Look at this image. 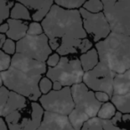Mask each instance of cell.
<instances>
[{
    "instance_id": "obj_9",
    "label": "cell",
    "mask_w": 130,
    "mask_h": 130,
    "mask_svg": "<svg viewBox=\"0 0 130 130\" xmlns=\"http://www.w3.org/2000/svg\"><path fill=\"white\" fill-rule=\"evenodd\" d=\"M80 14L83 19V25L87 35L93 38V41L97 42L103 40L110 34L111 29L103 12L92 13L85 8L79 9Z\"/></svg>"
},
{
    "instance_id": "obj_34",
    "label": "cell",
    "mask_w": 130,
    "mask_h": 130,
    "mask_svg": "<svg viewBox=\"0 0 130 130\" xmlns=\"http://www.w3.org/2000/svg\"><path fill=\"white\" fill-rule=\"evenodd\" d=\"M101 1L103 4V12L109 10L116 2H117V0H101Z\"/></svg>"
},
{
    "instance_id": "obj_13",
    "label": "cell",
    "mask_w": 130,
    "mask_h": 130,
    "mask_svg": "<svg viewBox=\"0 0 130 130\" xmlns=\"http://www.w3.org/2000/svg\"><path fill=\"white\" fill-rule=\"evenodd\" d=\"M31 111L29 117H23L22 120L23 130H37L41 125L45 111L41 104L37 102H32L30 104Z\"/></svg>"
},
{
    "instance_id": "obj_31",
    "label": "cell",
    "mask_w": 130,
    "mask_h": 130,
    "mask_svg": "<svg viewBox=\"0 0 130 130\" xmlns=\"http://www.w3.org/2000/svg\"><path fill=\"white\" fill-rule=\"evenodd\" d=\"M10 94V90L5 86H2L0 88V107L4 106L8 99Z\"/></svg>"
},
{
    "instance_id": "obj_24",
    "label": "cell",
    "mask_w": 130,
    "mask_h": 130,
    "mask_svg": "<svg viewBox=\"0 0 130 130\" xmlns=\"http://www.w3.org/2000/svg\"><path fill=\"white\" fill-rule=\"evenodd\" d=\"M87 0H54L57 6L65 9H80Z\"/></svg>"
},
{
    "instance_id": "obj_32",
    "label": "cell",
    "mask_w": 130,
    "mask_h": 130,
    "mask_svg": "<svg viewBox=\"0 0 130 130\" xmlns=\"http://www.w3.org/2000/svg\"><path fill=\"white\" fill-rule=\"evenodd\" d=\"M60 60H61V56L58 53H55V54H52L50 56L48 57L46 61V64L48 65L49 67L54 68L55 67L56 65L59 63Z\"/></svg>"
},
{
    "instance_id": "obj_38",
    "label": "cell",
    "mask_w": 130,
    "mask_h": 130,
    "mask_svg": "<svg viewBox=\"0 0 130 130\" xmlns=\"http://www.w3.org/2000/svg\"><path fill=\"white\" fill-rule=\"evenodd\" d=\"M63 87H63V86L58 81H54V83H53V90L59 91V90H61Z\"/></svg>"
},
{
    "instance_id": "obj_12",
    "label": "cell",
    "mask_w": 130,
    "mask_h": 130,
    "mask_svg": "<svg viewBox=\"0 0 130 130\" xmlns=\"http://www.w3.org/2000/svg\"><path fill=\"white\" fill-rule=\"evenodd\" d=\"M18 3L24 5L29 11H33L32 20L38 22L43 21L47 15L54 0H16Z\"/></svg>"
},
{
    "instance_id": "obj_7",
    "label": "cell",
    "mask_w": 130,
    "mask_h": 130,
    "mask_svg": "<svg viewBox=\"0 0 130 130\" xmlns=\"http://www.w3.org/2000/svg\"><path fill=\"white\" fill-rule=\"evenodd\" d=\"M39 103L45 111L64 116H69L75 108L71 87H64L61 90H52L47 94H42Z\"/></svg>"
},
{
    "instance_id": "obj_15",
    "label": "cell",
    "mask_w": 130,
    "mask_h": 130,
    "mask_svg": "<svg viewBox=\"0 0 130 130\" xmlns=\"http://www.w3.org/2000/svg\"><path fill=\"white\" fill-rule=\"evenodd\" d=\"M7 23L9 24V30L6 35L9 38L14 41H19L27 36L29 25L26 22L10 18L7 20Z\"/></svg>"
},
{
    "instance_id": "obj_39",
    "label": "cell",
    "mask_w": 130,
    "mask_h": 130,
    "mask_svg": "<svg viewBox=\"0 0 130 130\" xmlns=\"http://www.w3.org/2000/svg\"><path fill=\"white\" fill-rule=\"evenodd\" d=\"M7 40V38H6V36L5 34H0V48H2L3 45H5V43H6V41Z\"/></svg>"
},
{
    "instance_id": "obj_4",
    "label": "cell",
    "mask_w": 130,
    "mask_h": 130,
    "mask_svg": "<svg viewBox=\"0 0 130 130\" xmlns=\"http://www.w3.org/2000/svg\"><path fill=\"white\" fill-rule=\"evenodd\" d=\"M45 74L53 82L58 81L63 87H71L83 82L85 71L82 68L80 59L61 56L59 63L54 68L49 67Z\"/></svg>"
},
{
    "instance_id": "obj_27",
    "label": "cell",
    "mask_w": 130,
    "mask_h": 130,
    "mask_svg": "<svg viewBox=\"0 0 130 130\" xmlns=\"http://www.w3.org/2000/svg\"><path fill=\"white\" fill-rule=\"evenodd\" d=\"M12 63V57L5 53L3 50L0 51V71H6L10 68Z\"/></svg>"
},
{
    "instance_id": "obj_35",
    "label": "cell",
    "mask_w": 130,
    "mask_h": 130,
    "mask_svg": "<svg viewBox=\"0 0 130 130\" xmlns=\"http://www.w3.org/2000/svg\"><path fill=\"white\" fill-rule=\"evenodd\" d=\"M122 117H123V113H121L120 111H119V110H118L117 113L115 114V116H114V117L112 118L110 120H111V122L113 123L114 125L118 126V125H119V123H120L121 121H122Z\"/></svg>"
},
{
    "instance_id": "obj_18",
    "label": "cell",
    "mask_w": 130,
    "mask_h": 130,
    "mask_svg": "<svg viewBox=\"0 0 130 130\" xmlns=\"http://www.w3.org/2000/svg\"><path fill=\"white\" fill-rule=\"evenodd\" d=\"M79 59L81 61L82 68H83L85 72L93 70L100 62L99 54H98V51L96 48H92L88 52L81 54Z\"/></svg>"
},
{
    "instance_id": "obj_17",
    "label": "cell",
    "mask_w": 130,
    "mask_h": 130,
    "mask_svg": "<svg viewBox=\"0 0 130 130\" xmlns=\"http://www.w3.org/2000/svg\"><path fill=\"white\" fill-rule=\"evenodd\" d=\"M130 92V70L117 73L114 79L113 95H122Z\"/></svg>"
},
{
    "instance_id": "obj_3",
    "label": "cell",
    "mask_w": 130,
    "mask_h": 130,
    "mask_svg": "<svg viewBox=\"0 0 130 130\" xmlns=\"http://www.w3.org/2000/svg\"><path fill=\"white\" fill-rule=\"evenodd\" d=\"M100 61L116 73L130 70V36L111 31L105 39L95 43Z\"/></svg>"
},
{
    "instance_id": "obj_25",
    "label": "cell",
    "mask_w": 130,
    "mask_h": 130,
    "mask_svg": "<svg viewBox=\"0 0 130 130\" xmlns=\"http://www.w3.org/2000/svg\"><path fill=\"white\" fill-rule=\"evenodd\" d=\"M14 2L13 0H0V9H1V21L2 22L9 19L11 14V10L14 6Z\"/></svg>"
},
{
    "instance_id": "obj_26",
    "label": "cell",
    "mask_w": 130,
    "mask_h": 130,
    "mask_svg": "<svg viewBox=\"0 0 130 130\" xmlns=\"http://www.w3.org/2000/svg\"><path fill=\"white\" fill-rule=\"evenodd\" d=\"M83 8L92 13H98L103 12V4L101 0H87Z\"/></svg>"
},
{
    "instance_id": "obj_2",
    "label": "cell",
    "mask_w": 130,
    "mask_h": 130,
    "mask_svg": "<svg viewBox=\"0 0 130 130\" xmlns=\"http://www.w3.org/2000/svg\"><path fill=\"white\" fill-rule=\"evenodd\" d=\"M47 72L46 63L16 53L12 57L10 68L0 73L1 87L16 92L32 102L41 97L39 82Z\"/></svg>"
},
{
    "instance_id": "obj_37",
    "label": "cell",
    "mask_w": 130,
    "mask_h": 130,
    "mask_svg": "<svg viewBox=\"0 0 130 130\" xmlns=\"http://www.w3.org/2000/svg\"><path fill=\"white\" fill-rule=\"evenodd\" d=\"M8 30H9V24L7 22L1 24V26H0V32L2 33V34H5V33H7Z\"/></svg>"
},
{
    "instance_id": "obj_28",
    "label": "cell",
    "mask_w": 130,
    "mask_h": 130,
    "mask_svg": "<svg viewBox=\"0 0 130 130\" xmlns=\"http://www.w3.org/2000/svg\"><path fill=\"white\" fill-rule=\"evenodd\" d=\"M53 83L54 82L47 77L42 78L39 82V89L42 94H47L53 90Z\"/></svg>"
},
{
    "instance_id": "obj_30",
    "label": "cell",
    "mask_w": 130,
    "mask_h": 130,
    "mask_svg": "<svg viewBox=\"0 0 130 130\" xmlns=\"http://www.w3.org/2000/svg\"><path fill=\"white\" fill-rule=\"evenodd\" d=\"M1 50H3L9 55L10 54H16V43L14 42V40L11 39V38H7Z\"/></svg>"
},
{
    "instance_id": "obj_6",
    "label": "cell",
    "mask_w": 130,
    "mask_h": 130,
    "mask_svg": "<svg viewBox=\"0 0 130 130\" xmlns=\"http://www.w3.org/2000/svg\"><path fill=\"white\" fill-rule=\"evenodd\" d=\"M52 51L49 39L45 33L38 36L27 35L16 42V53L42 62L47 61Z\"/></svg>"
},
{
    "instance_id": "obj_1",
    "label": "cell",
    "mask_w": 130,
    "mask_h": 130,
    "mask_svg": "<svg viewBox=\"0 0 130 130\" xmlns=\"http://www.w3.org/2000/svg\"><path fill=\"white\" fill-rule=\"evenodd\" d=\"M41 24L52 50L61 56L83 54L92 49L93 44L87 38L79 9H65L54 5Z\"/></svg>"
},
{
    "instance_id": "obj_36",
    "label": "cell",
    "mask_w": 130,
    "mask_h": 130,
    "mask_svg": "<svg viewBox=\"0 0 130 130\" xmlns=\"http://www.w3.org/2000/svg\"><path fill=\"white\" fill-rule=\"evenodd\" d=\"M0 130H9L7 123H6L5 118L3 117L0 118Z\"/></svg>"
},
{
    "instance_id": "obj_21",
    "label": "cell",
    "mask_w": 130,
    "mask_h": 130,
    "mask_svg": "<svg viewBox=\"0 0 130 130\" xmlns=\"http://www.w3.org/2000/svg\"><path fill=\"white\" fill-rule=\"evenodd\" d=\"M10 17L12 19L25 20V21H30L32 19V16H30L29 10L24 5L21 4V3H16L13 6V7L11 10Z\"/></svg>"
},
{
    "instance_id": "obj_33",
    "label": "cell",
    "mask_w": 130,
    "mask_h": 130,
    "mask_svg": "<svg viewBox=\"0 0 130 130\" xmlns=\"http://www.w3.org/2000/svg\"><path fill=\"white\" fill-rule=\"evenodd\" d=\"M95 93V97L100 103H108L109 100H110V96L105 92H94Z\"/></svg>"
},
{
    "instance_id": "obj_23",
    "label": "cell",
    "mask_w": 130,
    "mask_h": 130,
    "mask_svg": "<svg viewBox=\"0 0 130 130\" xmlns=\"http://www.w3.org/2000/svg\"><path fill=\"white\" fill-rule=\"evenodd\" d=\"M118 110L115 107V105L111 102L103 103L99 112H98L97 117L103 119H111L117 113Z\"/></svg>"
},
{
    "instance_id": "obj_16",
    "label": "cell",
    "mask_w": 130,
    "mask_h": 130,
    "mask_svg": "<svg viewBox=\"0 0 130 130\" xmlns=\"http://www.w3.org/2000/svg\"><path fill=\"white\" fill-rule=\"evenodd\" d=\"M81 130H126L124 127L116 126L110 119H103L98 117L93 118L84 124Z\"/></svg>"
},
{
    "instance_id": "obj_22",
    "label": "cell",
    "mask_w": 130,
    "mask_h": 130,
    "mask_svg": "<svg viewBox=\"0 0 130 130\" xmlns=\"http://www.w3.org/2000/svg\"><path fill=\"white\" fill-rule=\"evenodd\" d=\"M22 118L23 117H22L21 110H16L5 117L9 130H23L22 124Z\"/></svg>"
},
{
    "instance_id": "obj_11",
    "label": "cell",
    "mask_w": 130,
    "mask_h": 130,
    "mask_svg": "<svg viewBox=\"0 0 130 130\" xmlns=\"http://www.w3.org/2000/svg\"><path fill=\"white\" fill-rule=\"evenodd\" d=\"M37 130H75L68 116L45 111L44 119Z\"/></svg>"
},
{
    "instance_id": "obj_40",
    "label": "cell",
    "mask_w": 130,
    "mask_h": 130,
    "mask_svg": "<svg viewBox=\"0 0 130 130\" xmlns=\"http://www.w3.org/2000/svg\"><path fill=\"white\" fill-rule=\"evenodd\" d=\"M122 121L123 122H126V123H130V114L126 113V114H123V117H122Z\"/></svg>"
},
{
    "instance_id": "obj_5",
    "label": "cell",
    "mask_w": 130,
    "mask_h": 130,
    "mask_svg": "<svg viewBox=\"0 0 130 130\" xmlns=\"http://www.w3.org/2000/svg\"><path fill=\"white\" fill-rule=\"evenodd\" d=\"M116 75L117 73L115 71L100 61L93 70L85 72L83 83L94 92H105L111 98Z\"/></svg>"
},
{
    "instance_id": "obj_8",
    "label": "cell",
    "mask_w": 130,
    "mask_h": 130,
    "mask_svg": "<svg viewBox=\"0 0 130 130\" xmlns=\"http://www.w3.org/2000/svg\"><path fill=\"white\" fill-rule=\"evenodd\" d=\"M71 94L75 103V109L85 112L90 119L97 117L103 103L96 99L94 91L82 82L71 87Z\"/></svg>"
},
{
    "instance_id": "obj_29",
    "label": "cell",
    "mask_w": 130,
    "mask_h": 130,
    "mask_svg": "<svg viewBox=\"0 0 130 130\" xmlns=\"http://www.w3.org/2000/svg\"><path fill=\"white\" fill-rule=\"evenodd\" d=\"M44 29L42 24L39 22H33L29 25V29H28V34L30 36H38V35L44 34Z\"/></svg>"
},
{
    "instance_id": "obj_10",
    "label": "cell",
    "mask_w": 130,
    "mask_h": 130,
    "mask_svg": "<svg viewBox=\"0 0 130 130\" xmlns=\"http://www.w3.org/2000/svg\"><path fill=\"white\" fill-rule=\"evenodd\" d=\"M103 13L110 23L111 31L130 36V0H117Z\"/></svg>"
},
{
    "instance_id": "obj_19",
    "label": "cell",
    "mask_w": 130,
    "mask_h": 130,
    "mask_svg": "<svg viewBox=\"0 0 130 130\" xmlns=\"http://www.w3.org/2000/svg\"><path fill=\"white\" fill-rule=\"evenodd\" d=\"M110 102L121 113L130 114V92L122 95H112Z\"/></svg>"
},
{
    "instance_id": "obj_14",
    "label": "cell",
    "mask_w": 130,
    "mask_h": 130,
    "mask_svg": "<svg viewBox=\"0 0 130 130\" xmlns=\"http://www.w3.org/2000/svg\"><path fill=\"white\" fill-rule=\"evenodd\" d=\"M26 107H27V98L18 93L10 90L9 96L6 104L0 107V115L1 117L5 118L16 110H23Z\"/></svg>"
},
{
    "instance_id": "obj_20",
    "label": "cell",
    "mask_w": 130,
    "mask_h": 130,
    "mask_svg": "<svg viewBox=\"0 0 130 130\" xmlns=\"http://www.w3.org/2000/svg\"><path fill=\"white\" fill-rule=\"evenodd\" d=\"M68 117H69L70 121H71L72 126L75 128V130H81L84 124L90 119L87 114H86L83 111H80V110H77L75 108Z\"/></svg>"
}]
</instances>
